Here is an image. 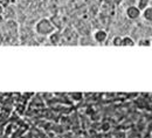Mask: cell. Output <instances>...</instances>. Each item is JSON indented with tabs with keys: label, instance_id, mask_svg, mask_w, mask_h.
Returning a JSON list of instances; mask_svg holds the SVG:
<instances>
[{
	"label": "cell",
	"instance_id": "3",
	"mask_svg": "<svg viewBox=\"0 0 152 138\" xmlns=\"http://www.w3.org/2000/svg\"><path fill=\"white\" fill-rule=\"evenodd\" d=\"M107 38H108V34L103 29H98L95 34H94V39L96 40V42H99V43L104 42L107 40Z\"/></svg>",
	"mask_w": 152,
	"mask_h": 138
},
{
	"label": "cell",
	"instance_id": "2",
	"mask_svg": "<svg viewBox=\"0 0 152 138\" xmlns=\"http://www.w3.org/2000/svg\"><path fill=\"white\" fill-rule=\"evenodd\" d=\"M126 15L130 19H137L140 15V9L136 6H130V7L126 8Z\"/></svg>",
	"mask_w": 152,
	"mask_h": 138
},
{
	"label": "cell",
	"instance_id": "9",
	"mask_svg": "<svg viewBox=\"0 0 152 138\" xmlns=\"http://www.w3.org/2000/svg\"><path fill=\"white\" fill-rule=\"evenodd\" d=\"M10 5V0H0V6L1 7H7Z\"/></svg>",
	"mask_w": 152,
	"mask_h": 138
},
{
	"label": "cell",
	"instance_id": "8",
	"mask_svg": "<svg viewBox=\"0 0 152 138\" xmlns=\"http://www.w3.org/2000/svg\"><path fill=\"white\" fill-rule=\"evenodd\" d=\"M114 45L115 46H122V38L116 37L114 39Z\"/></svg>",
	"mask_w": 152,
	"mask_h": 138
},
{
	"label": "cell",
	"instance_id": "4",
	"mask_svg": "<svg viewBox=\"0 0 152 138\" xmlns=\"http://www.w3.org/2000/svg\"><path fill=\"white\" fill-rule=\"evenodd\" d=\"M61 39H62V38H61V35H60L58 33H52V35H50V41H52V43H54V45H58Z\"/></svg>",
	"mask_w": 152,
	"mask_h": 138
},
{
	"label": "cell",
	"instance_id": "1",
	"mask_svg": "<svg viewBox=\"0 0 152 138\" xmlns=\"http://www.w3.org/2000/svg\"><path fill=\"white\" fill-rule=\"evenodd\" d=\"M37 32L41 35H48L52 34L54 32V26L52 25V22L47 19L40 20L37 23Z\"/></svg>",
	"mask_w": 152,
	"mask_h": 138
},
{
	"label": "cell",
	"instance_id": "6",
	"mask_svg": "<svg viewBox=\"0 0 152 138\" xmlns=\"http://www.w3.org/2000/svg\"><path fill=\"white\" fill-rule=\"evenodd\" d=\"M134 45V41L129 37H125V38H122V46H133Z\"/></svg>",
	"mask_w": 152,
	"mask_h": 138
},
{
	"label": "cell",
	"instance_id": "10",
	"mask_svg": "<svg viewBox=\"0 0 152 138\" xmlns=\"http://www.w3.org/2000/svg\"><path fill=\"white\" fill-rule=\"evenodd\" d=\"M139 45H146V46H149V45H150V41H149V40H145V41H140V42H139Z\"/></svg>",
	"mask_w": 152,
	"mask_h": 138
},
{
	"label": "cell",
	"instance_id": "5",
	"mask_svg": "<svg viewBox=\"0 0 152 138\" xmlns=\"http://www.w3.org/2000/svg\"><path fill=\"white\" fill-rule=\"evenodd\" d=\"M144 18H145V20H148L149 22L152 20V8L150 6L145 8V11H144Z\"/></svg>",
	"mask_w": 152,
	"mask_h": 138
},
{
	"label": "cell",
	"instance_id": "11",
	"mask_svg": "<svg viewBox=\"0 0 152 138\" xmlns=\"http://www.w3.org/2000/svg\"><path fill=\"white\" fill-rule=\"evenodd\" d=\"M1 13H2V7L0 6V15H1Z\"/></svg>",
	"mask_w": 152,
	"mask_h": 138
},
{
	"label": "cell",
	"instance_id": "7",
	"mask_svg": "<svg viewBox=\"0 0 152 138\" xmlns=\"http://www.w3.org/2000/svg\"><path fill=\"white\" fill-rule=\"evenodd\" d=\"M151 0H138V8L139 9H145L148 5H150Z\"/></svg>",
	"mask_w": 152,
	"mask_h": 138
}]
</instances>
